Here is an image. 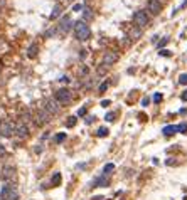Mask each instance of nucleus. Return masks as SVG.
Instances as JSON below:
<instances>
[{
  "instance_id": "1",
  "label": "nucleus",
  "mask_w": 187,
  "mask_h": 200,
  "mask_svg": "<svg viewBox=\"0 0 187 200\" xmlns=\"http://www.w3.org/2000/svg\"><path fill=\"white\" fill-rule=\"evenodd\" d=\"M74 34H76V37L79 39V40H88L89 37H91V30H89V25L86 24L84 20H78L76 24H74Z\"/></svg>"
},
{
  "instance_id": "2",
  "label": "nucleus",
  "mask_w": 187,
  "mask_h": 200,
  "mask_svg": "<svg viewBox=\"0 0 187 200\" xmlns=\"http://www.w3.org/2000/svg\"><path fill=\"white\" fill-rule=\"evenodd\" d=\"M56 99H57V103L59 104H69L72 99V93L69 89H66V88H61V89L56 91Z\"/></svg>"
},
{
  "instance_id": "3",
  "label": "nucleus",
  "mask_w": 187,
  "mask_h": 200,
  "mask_svg": "<svg viewBox=\"0 0 187 200\" xmlns=\"http://www.w3.org/2000/svg\"><path fill=\"white\" fill-rule=\"evenodd\" d=\"M44 109L49 113V115H57L59 113V103H57V99L56 98H49L46 99V103H44Z\"/></svg>"
},
{
  "instance_id": "4",
  "label": "nucleus",
  "mask_w": 187,
  "mask_h": 200,
  "mask_svg": "<svg viewBox=\"0 0 187 200\" xmlns=\"http://www.w3.org/2000/svg\"><path fill=\"white\" fill-rule=\"evenodd\" d=\"M15 128H17V124L10 123V121H2L0 123V135L2 136H12L15 133Z\"/></svg>"
},
{
  "instance_id": "5",
  "label": "nucleus",
  "mask_w": 187,
  "mask_h": 200,
  "mask_svg": "<svg viewBox=\"0 0 187 200\" xmlns=\"http://www.w3.org/2000/svg\"><path fill=\"white\" fill-rule=\"evenodd\" d=\"M133 22H135L136 27L143 29V27L149 24V17H147V13H145L143 10H138V12L133 13Z\"/></svg>"
},
{
  "instance_id": "6",
  "label": "nucleus",
  "mask_w": 187,
  "mask_h": 200,
  "mask_svg": "<svg viewBox=\"0 0 187 200\" xmlns=\"http://www.w3.org/2000/svg\"><path fill=\"white\" fill-rule=\"evenodd\" d=\"M49 118H51V115H49L44 108H41V109L35 113V118L34 119H35V124H37V126H42V124H46L47 121H49Z\"/></svg>"
},
{
  "instance_id": "7",
  "label": "nucleus",
  "mask_w": 187,
  "mask_h": 200,
  "mask_svg": "<svg viewBox=\"0 0 187 200\" xmlns=\"http://www.w3.org/2000/svg\"><path fill=\"white\" fill-rule=\"evenodd\" d=\"M71 25H72V20H71V17L69 15H66V17H63V20L59 22V27H57V30H59V34H68V30L71 29Z\"/></svg>"
},
{
  "instance_id": "8",
  "label": "nucleus",
  "mask_w": 187,
  "mask_h": 200,
  "mask_svg": "<svg viewBox=\"0 0 187 200\" xmlns=\"http://www.w3.org/2000/svg\"><path fill=\"white\" fill-rule=\"evenodd\" d=\"M116 61H118V54L116 52H113V51H108V52H105V55H103V66H111V64H115Z\"/></svg>"
},
{
  "instance_id": "9",
  "label": "nucleus",
  "mask_w": 187,
  "mask_h": 200,
  "mask_svg": "<svg viewBox=\"0 0 187 200\" xmlns=\"http://www.w3.org/2000/svg\"><path fill=\"white\" fill-rule=\"evenodd\" d=\"M147 7H149V10L153 13V15H158L160 10H162V2H158V0H149Z\"/></svg>"
},
{
  "instance_id": "10",
  "label": "nucleus",
  "mask_w": 187,
  "mask_h": 200,
  "mask_svg": "<svg viewBox=\"0 0 187 200\" xmlns=\"http://www.w3.org/2000/svg\"><path fill=\"white\" fill-rule=\"evenodd\" d=\"M15 135H17L19 138H27L29 136V128H27V124L19 123L17 128H15Z\"/></svg>"
},
{
  "instance_id": "11",
  "label": "nucleus",
  "mask_w": 187,
  "mask_h": 200,
  "mask_svg": "<svg viewBox=\"0 0 187 200\" xmlns=\"http://www.w3.org/2000/svg\"><path fill=\"white\" fill-rule=\"evenodd\" d=\"M140 37H142V29L133 25V29L130 30V40H138Z\"/></svg>"
},
{
  "instance_id": "12",
  "label": "nucleus",
  "mask_w": 187,
  "mask_h": 200,
  "mask_svg": "<svg viewBox=\"0 0 187 200\" xmlns=\"http://www.w3.org/2000/svg\"><path fill=\"white\" fill-rule=\"evenodd\" d=\"M14 173H15V168H14V166H4V168H2V177H4L5 180L12 178Z\"/></svg>"
},
{
  "instance_id": "13",
  "label": "nucleus",
  "mask_w": 187,
  "mask_h": 200,
  "mask_svg": "<svg viewBox=\"0 0 187 200\" xmlns=\"http://www.w3.org/2000/svg\"><path fill=\"white\" fill-rule=\"evenodd\" d=\"M61 12H63V5L57 4L54 9H52V12H51V15H49V19H51V20H56V19L61 15Z\"/></svg>"
},
{
  "instance_id": "14",
  "label": "nucleus",
  "mask_w": 187,
  "mask_h": 200,
  "mask_svg": "<svg viewBox=\"0 0 187 200\" xmlns=\"http://www.w3.org/2000/svg\"><path fill=\"white\" fill-rule=\"evenodd\" d=\"M162 133H164L165 136H172V135H175V133H177V126H174V124H169V126H165L164 130H162Z\"/></svg>"
},
{
  "instance_id": "15",
  "label": "nucleus",
  "mask_w": 187,
  "mask_h": 200,
  "mask_svg": "<svg viewBox=\"0 0 187 200\" xmlns=\"http://www.w3.org/2000/svg\"><path fill=\"white\" fill-rule=\"evenodd\" d=\"M93 12H91V9H88V7H84L83 9V20L84 22H88V20H93Z\"/></svg>"
},
{
  "instance_id": "16",
  "label": "nucleus",
  "mask_w": 187,
  "mask_h": 200,
  "mask_svg": "<svg viewBox=\"0 0 187 200\" xmlns=\"http://www.w3.org/2000/svg\"><path fill=\"white\" fill-rule=\"evenodd\" d=\"M37 51H39V47L35 46V44H32V46H30L29 49H27V55H29L30 59H34L35 55H37Z\"/></svg>"
},
{
  "instance_id": "17",
  "label": "nucleus",
  "mask_w": 187,
  "mask_h": 200,
  "mask_svg": "<svg viewBox=\"0 0 187 200\" xmlns=\"http://www.w3.org/2000/svg\"><path fill=\"white\" fill-rule=\"evenodd\" d=\"M59 183H61V173H54L51 178V185L52 187H59Z\"/></svg>"
},
{
  "instance_id": "18",
  "label": "nucleus",
  "mask_w": 187,
  "mask_h": 200,
  "mask_svg": "<svg viewBox=\"0 0 187 200\" xmlns=\"http://www.w3.org/2000/svg\"><path fill=\"white\" fill-rule=\"evenodd\" d=\"M108 128H100L98 131H96V136L98 138H105V136H108Z\"/></svg>"
},
{
  "instance_id": "19",
  "label": "nucleus",
  "mask_w": 187,
  "mask_h": 200,
  "mask_svg": "<svg viewBox=\"0 0 187 200\" xmlns=\"http://www.w3.org/2000/svg\"><path fill=\"white\" fill-rule=\"evenodd\" d=\"M20 119H22V123L26 124V123H29L30 119H32V116H30L29 111H26V113H22V115H20Z\"/></svg>"
},
{
  "instance_id": "20",
  "label": "nucleus",
  "mask_w": 187,
  "mask_h": 200,
  "mask_svg": "<svg viewBox=\"0 0 187 200\" xmlns=\"http://www.w3.org/2000/svg\"><path fill=\"white\" fill-rule=\"evenodd\" d=\"M115 170V165L113 163H108V165H105V168H103V172H105V175L111 173V172Z\"/></svg>"
},
{
  "instance_id": "21",
  "label": "nucleus",
  "mask_w": 187,
  "mask_h": 200,
  "mask_svg": "<svg viewBox=\"0 0 187 200\" xmlns=\"http://www.w3.org/2000/svg\"><path fill=\"white\" fill-rule=\"evenodd\" d=\"M74 124H76V116H69L68 121H66V126H68V128H72Z\"/></svg>"
},
{
  "instance_id": "22",
  "label": "nucleus",
  "mask_w": 187,
  "mask_h": 200,
  "mask_svg": "<svg viewBox=\"0 0 187 200\" xmlns=\"http://www.w3.org/2000/svg\"><path fill=\"white\" fill-rule=\"evenodd\" d=\"M115 113H113V111H110V113H106V116H105V119H106L108 123H113V121H115Z\"/></svg>"
},
{
  "instance_id": "23",
  "label": "nucleus",
  "mask_w": 187,
  "mask_h": 200,
  "mask_svg": "<svg viewBox=\"0 0 187 200\" xmlns=\"http://www.w3.org/2000/svg\"><path fill=\"white\" fill-rule=\"evenodd\" d=\"M56 143H63L64 140H66V133H59V135H56Z\"/></svg>"
},
{
  "instance_id": "24",
  "label": "nucleus",
  "mask_w": 187,
  "mask_h": 200,
  "mask_svg": "<svg viewBox=\"0 0 187 200\" xmlns=\"http://www.w3.org/2000/svg\"><path fill=\"white\" fill-rule=\"evenodd\" d=\"M177 131L179 133H187V123H180L177 126Z\"/></svg>"
},
{
  "instance_id": "25",
  "label": "nucleus",
  "mask_w": 187,
  "mask_h": 200,
  "mask_svg": "<svg viewBox=\"0 0 187 200\" xmlns=\"http://www.w3.org/2000/svg\"><path fill=\"white\" fill-rule=\"evenodd\" d=\"M179 84L187 86V74H180V77H179Z\"/></svg>"
},
{
  "instance_id": "26",
  "label": "nucleus",
  "mask_w": 187,
  "mask_h": 200,
  "mask_svg": "<svg viewBox=\"0 0 187 200\" xmlns=\"http://www.w3.org/2000/svg\"><path fill=\"white\" fill-rule=\"evenodd\" d=\"M158 54L160 55H164V57H170V51H167V49H160V51H158Z\"/></svg>"
},
{
  "instance_id": "27",
  "label": "nucleus",
  "mask_w": 187,
  "mask_h": 200,
  "mask_svg": "<svg viewBox=\"0 0 187 200\" xmlns=\"http://www.w3.org/2000/svg\"><path fill=\"white\" fill-rule=\"evenodd\" d=\"M83 9H84V5H83V4H76L74 7H72V10H74V12H81Z\"/></svg>"
},
{
  "instance_id": "28",
  "label": "nucleus",
  "mask_w": 187,
  "mask_h": 200,
  "mask_svg": "<svg viewBox=\"0 0 187 200\" xmlns=\"http://www.w3.org/2000/svg\"><path fill=\"white\" fill-rule=\"evenodd\" d=\"M162 98H164V96H162L160 93H155V94H153V101H155V103H160Z\"/></svg>"
},
{
  "instance_id": "29",
  "label": "nucleus",
  "mask_w": 187,
  "mask_h": 200,
  "mask_svg": "<svg viewBox=\"0 0 187 200\" xmlns=\"http://www.w3.org/2000/svg\"><path fill=\"white\" fill-rule=\"evenodd\" d=\"M108 86H110V84H108V82H103V84L100 86V93H105V91L108 89Z\"/></svg>"
},
{
  "instance_id": "30",
  "label": "nucleus",
  "mask_w": 187,
  "mask_h": 200,
  "mask_svg": "<svg viewBox=\"0 0 187 200\" xmlns=\"http://www.w3.org/2000/svg\"><path fill=\"white\" fill-rule=\"evenodd\" d=\"M167 42H169V37H165V39H164V40H162V42H160V44H158V51H160V49H162V47H164V46H165Z\"/></svg>"
},
{
  "instance_id": "31",
  "label": "nucleus",
  "mask_w": 187,
  "mask_h": 200,
  "mask_svg": "<svg viewBox=\"0 0 187 200\" xmlns=\"http://www.w3.org/2000/svg\"><path fill=\"white\" fill-rule=\"evenodd\" d=\"M149 104H150V99H149V98H143V99H142V106H145V108H147Z\"/></svg>"
},
{
  "instance_id": "32",
  "label": "nucleus",
  "mask_w": 187,
  "mask_h": 200,
  "mask_svg": "<svg viewBox=\"0 0 187 200\" xmlns=\"http://www.w3.org/2000/svg\"><path fill=\"white\" fill-rule=\"evenodd\" d=\"M110 104H111V101H110V99H105V101H101V106H103V108L110 106Z\"/></svg>"
},
{
  "instance_id": "33",
  "label": "nucleus",
  "mask_w": 187,
  "mask_h": 200,
  "mask_svg": "<svg viewBox=\"0 0 187 200\" xmlns=\"http://www.w3.org/2000/svg\"><path fill=\"white\" fill-rule=\"evenodd\" d=\"M84 121H86V124H91V123L94 121V116H88V118H86Z\"/></svg>"
},
{
  "instance_id": "34",
  "label": "nucleus",
  "mask_w": 187,
  "mask_h": 200,
  "mask_svg": "<svg viewBox=\"0 0 187 200\" xmlns=\"http://www.w3.org/2000/svg\"><path fill=\"white\" fill-rule=\"evenodd\" d=\"M86 115V108H81L79 111H78V116H84Z\"/></svg>"
},
{
  "instance_id": "35",
  "label": "nucleus",
  "mask_w": 187,
  "mask_h": 200,
  "mask_svg": "<svg viewBox=\"0 0 187 200\" xmlns=\"http://www.w3.org/2000/svg\"><path fill=\"white\" fill-rule=\"evenodd\" d=\"M180 99H182V101H187V89L184 91L182 94H180Z\"/></svg>"
},
{
  "instance_id": "36",
  "label": "nucleus",
  "mask_w": 187,
  "mask_h": 200,
  "mask_svg": "<svg viewBox=\"0 0 187 200\" xmlns=\"http://www.w3.org/2000/svg\"><path fill=\"white\" fill-rule=\"evenodd\" d=\"M59 81H61V82H69V77H68V76H63Z\"/></svg>"
},
{
  "instance_id": "37",
  "label": "nucleus",
  "mask_w": 187,
  "mask_h": 200,
  "mask_svg": "<svg viewBox=\"0 0 187 200\" xmlns=\"http://www.w3.org/2000/svg\"><path fill=\"white\" fill-rule=\"evenodd\" d=\"M105 67H106V66H101V67H98V74H105Z\"/></svg>"
},
{
  "instance_id": "38",
  "label": "nucleus",
  "mask_w": 187,
  "mask_h": 200,
  "mask_svg": "<svg viewBox=\"0 0 187 200\" xmlns=\"http://www.w3.org/2000/svg\"><path fill=\"white\" fill-rule=\"evenodd\" d=\"M4 153H5V146L0 143V155H4Z\"/></svg>"
},
{
  "instance_id": "39",
  "label": "nucleus",
  "mask_w": 187,
  "mask_h": 200,
  "mask_svg": "<svg viewBox=\"0 0 187 200\" xmlns=\"http://www.w3.org/2000/svg\"><path fill=\"white\" fill-rule=\"evenodd\" d=\"M184 7H187V0H184L182 4H180V7H179V9H184Z\"/></svg>"
},
{
  "instance_id": "40",
  "label": "nucleus",
  "mask_w": 187,
  "mask_h": 200,
  "mask_svg": "<svg viewBox=\"0 0 187 200\" xmlns=\"http://www.w3.org/2000/svg\"><path fill=\"white\" fill-rule=\"evenodd\" d=\"M4 5H5V0H0V9H2Z\"/></svg>"
}]
</instances>
